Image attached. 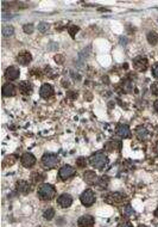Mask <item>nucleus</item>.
<instances>
[{"instance_id":"obj_8","label":"nucleus","mask_w":158,"mask_h":227,"mask_svg":"<svg viewBox=\"0 0 158 227\" xmlns=\"http://www.w3.org/2000/svg\"><path fill=\"white\" fill-rule=\"evenodd\" d=\"M23 166L25 167H32L34 164H36V158H34V155L31 154V153H24L22 155V159H20Z\"/></svg>"},{"instance_id":"obj_25","label":"nucleus","mask_w":158,"mask_h":227,"mask_svg":"<svg viewBox=\"0 0 158 227\" xmlns=\"http://www.w3.org/2000/svg\"><path fill=\"white\" fill-rule=\"evenodd\" d=\"M68 31H69V33H70V36L74 37V36H75V33L79 31V28L75 26V25H72V26H69V28H68Z\"/></svg>"},{"instance_id":"obj_7","label":"nucleus","mask_w":158,"mask_h":227,"mask_svg":"<svg viewBox=\"0 0 158 227\" xmlns=\"http://www.w3.org/2000/svg\"><path fill=\"white\" fill-rule=\"evenodd\" d=\"M94 223H95L94 218L92 215H88V214H87V215H82L79 219V221H77L79 227H93Z\"/></svg>"},{"instance_id":"obj_27","label":"nucleus","mask_w":158,"mask_h":227,"mask_svg":"<svg viewBox=\"0 0 158 227\" xmlns=\"http://www.w3.org/2000/svg\"><path fill=\"white\" fill-rule=\"evenodd\" d=\"M76 165L79 166V167H86V165H87V162H86V159L84 158H79L77 160H76Z\"/></svg>"},{"instance_id":"obj_14","label":"nucleus","mask_w":158,"mask_h":227,"mask_svg":"<svg viewBox=\"0 0 158 227\" xmlns=\"http://www.w3.org/2000/svg\"><path fill=\"white\" fill-rule=\"evenodd\" d=\"M83 179L87 184H95L98 182V176L94 171H86L83 173Z\"/></svg>"},{"instance_id":"obj_18","label":"nucleus","mask_w":158,"mask_h":227,"mask_svg":"<svg viewBox=\"0 0 158 227\" xmlns=\"http://www.w3.org/2000/svg\"><path fill=\"white\" fill-rule=\"evenodd\" d=\"M15 93V90H14V86L12 84H5L3 86V95L5 97H10V96H13Z\"/></svg>"},{"instance_id":"obj_26","label":"nucleus","mask_w":158,"mask_h":227,"mask_svg":"<svg viewBox=\"0 0 158 227\" xmlns=\"http://www.w3.org/2000/svg\"><path fill=\"white\" fill-rule=\"evenodd\" d=\"M107 183H108V178H107V177H102V178L100 179L99 188H100V189H105V186H107Z\"/></svg>"},{"instance_id":"obj_5","label":"nucleus","mask_w":158,"mask_h":227,"mask_svg":"<svg viewBox=\"0 0 158 227\" xmlns=\"http://www.w3.org/2000/svg\"><path fill=\"white\" fill-rule=\"evenodd\" d=\"M126 199L125 194H122V193H111L106 196V199H105V201H106L107 203H111V204H117V203H121V202H124Z\"/></svg>"},{"instance_id":"obj_1","label":"nucleus","mask_w":158,"mask_h":227,"mask_svg":"<svg viewBox=\"0 0 158 227\" xmlns=\"http://www.w3.org/2000/svg\"><path fill=\"white\" fill-rule=\"evenodd\" d=\"M37 195L42 201H51L52 199H55L56 196V190L54 188V185L44 183L42 185H39Z\"/></svg>"},{"instance_id":"obj_13","label":"nucleus","mask_w":158,"mask_h":227,"mask_svg":"<svg viewBox=\"0 0 158 227\" xmlns=\"http://www.w3.org/2000/svg\"><path fill=\"white\" fill-rule=\"evenodd\" d=\"M117 134L120 136V137H130L131 136V129L127 125H118L117 126Z\"/></svg>"},{"instance_id":"obj_16","label":"nucleus","mask_w":158,"mask_h":227,"mask_svg":"<svg viewBox=\"0 0 158 227\" xmlns=\"http://www.w3.org/2000/svg\"><path fill=\"white\" fill-rule=\"evenodd\" d=\"M17 60H18V62H19L20 65L26 66V65H29V63L31 62L32 56H31V54H30V53H27V51H23V53H20V54L18 55Z\"/></svg>"},{"instance_id":"obj_22","label":"nucleus","mask_w":158,"mask_h":227,"mask_svg":"<svg viewBox=\"0 0 158 227\" xmlns=\"http://www.w3.org/2000/svg\"><path fill=\"white\" fill-rule=\"evenodd\" d=\"M13 32H14V29H13V26H11V25H6V26L3 28V36H4V37H10V36H12Z\"/></svg>"},{"instance_id":"obj_23","label":"nucleus","mask_w":158,"mask_h":227,"mask_svg":"<svg viewBox=\"0 0 158 227\" xmlns=\"http://www.w3.org/2000/svg\"><path fill=\"white\" fill-rule=\"evenodd\" d=\"M122 213H124V215L126 216H130V215H133V208L130 206V204H126L124 208H122Z\"/></svg>"},{"instance_id":"obj_33","label":"nucleus","mask_w":158,"mask_h":227,"mask_svg":"<svg viewBox=\"0 0 158 227\" xmlns=\"http://www.w3.org/2000/svg\"><path fill=\"white\" fill-rule=\"evenodd\" d=\"M154 216H156V218H158V208L156 209V212H154Z\"/></svg>"},{"instance_id":"obj_24","label":"nucleus","mask_w":158,"mask_h":227,"mask_svg":"<svg viewBox=\"0 0 158 227\" xmlns=\"http://www.w3.org/2000/svg\"><path fill=\"white\" fill-rule=\"evenodd\" d=\"M38 30H39L41 32H46V31L49 30V24H48V23H44V22L39 23V24H38Z\"/></svg>"},{"instance_id":"obj_28","label":"nucleus","mask_w":158,"mask_h":227,"mask_svg":"<svg viewBox=\"0 0 158 227\" xmlns=\"http://www.w3.org/2000/svg\"><path fill=\"white\" fill-rule=\"evenodd\" d=\"M24 31L26 33H32L33 32V25L32 24H25L24 25Z\"/></svg>"},{"instance_id":"obj_20","label":"nucleus","mask_w":158,"mask_h":227,"mask_svg":"<svg viewBox=\"0 0 158 227\" xmlns=\"http://www.w3.org/2000/svg\"><path fill=\"white\" fill-rule=\"evenodd\" d=\"M43 216H44V219H46V220H51L52 218L55 216V209H54V208H51V207L46 208L45 211H44V213H43Z\"/></svg>"},{"instance_id":"obj_2","label":"nucleus","mask_w":158,"mask_h":227,"mask_svg":"<svg viewBox=\"0 0 158 227\" xmlns=\"http://www.w3.org/2000/svg\"><path fill=\"white\" fill-rule=\"evenodd\" d=\"M107 162V155L102 152H96L89 158V164L95 169H103Z\"/></svg>"},{"instance_id":"obj_17","label":"nucleus","mask_w":158,"mask_h":227,"mask_svg":"<svg viewBox=\"0 0 158 227\" xmlns=\"http://www.w3.org/2000/svg\"><path fill=\"white\" fill-rule=\"evenodd\" d=\"M136 135H137V137L139 139V140L144 141V140H146V139L149 137V132H147V129L145 127L139 126L136 129Z\"/></svg>"},{"instance_id":"obj_21","label":"nucleus","mask_w":158,"mask_h":227,"mask_svg":"<svg viewBox=\"0 0 158 227\" xmlns=\"http://www.w3.org/2000/svg\"><path fill=\"white\" fill-rule=\"evenodd\" d=\"M31 90H32V87H31L30 83L23 81V83L20 84V91H22L24 95H29V93L31 92Z\"/></svg>"},{"instance_id":"obj_19","label":"nucleus","mask_w":158,"mask_h":227,"mask_svg":"<svg viewBox=\"0 0 158 227\" xmlns=\"http://www.w3.org/2000/svg\"><path fill=\"white\" fill-rule=\"evenodd\" d=\"M147 41H149V43H150V44L154 46V44L158 42V35H157V32H154V31H150V32L147 33Z\"/></svg>"},{"instance_id":"obj_6","label":"nucleus","mask_w":158,"mask_h":227,"mask_svg":"<svg viewBox=\"0 0 158 227\" xmlns=\"http://www.w3.org/2000/svg\"><path fill=\"white\" fill-rule=\"evenodd\" d=\"M74 174H75V169H74L73 166H70V165H64V166H62V167L60 169V171H58V176H60V178L63 179V181H67L68 178L73 177Z\"/></svg>"},{"instance_id":"obj_4","label":"nucleus","mask_w":158,"mask_h":227,"mask_svg":"<svg viewBox=\"0 0 158 227\" xmlns=\"http://www.w3.org/2000/svg\"><path fill=\"white\" fill-rule=\"evenodd\" d=\"M80 200H81V203L86 207H91L92 204H94L95 202V195L93 193V190L88 189V190H84L83 193L81 194L80 196Z\"/></svg>"},{"instance_id":"obj_9","label":"nucleus","mask_w":158,"mask_h":227,"mask_svg":"<svg viewBox=\"0 0 158 227\" xmlns=\"http://www.w3.org/2000/svg\"><path fill=\"white\" fill-rule=\"evenodd\" d=\"M133 65H134V68H136V69H138V71H140V72H144V71H146V68H147V65H149V63H147L146 58L138 56V58L134 59Z\"/></svg>"},{"instance_id":"obj_35","label":"nucleus","mask_w":158,"mask_h":227,"mask_svg":"<svg viewBox=\"0 0 158 227\" xmlns=\"http://www.w3.org/2000/svg\"><path fill=\"white\" fill-rule=\"evenodd\" d=\"M138 227H146V226H145V225H139Z\"/></svg>"},{"instance_id":"obj_34","label":"nucleus","mask_w":158,"mask_h":227,"mask_svg":"<svg viewBox=\"0 0 158 227\" xmlns=\"http://www.w3.org/2000/svg\"><path fill=\"white\" fill-rule=\"evenodd\" d=\"M156 152H157V154H158V145L156 146Z\"/></svg>"},{"instance_id":"obj_32","label":"nucleus","mask_w":158,"mask_h":227,"mask_svg":"<svg viewBox=\"0 0 158 227\" xmlns=\"http://www.w3.org/2000/svg\"><path fill=\"white\" fill-rule=\"evenodd\" d=\"M153 107H154V109H156V111H158V99L154 102V104H153Z\"/></svg>"},{"instance_id":"obj_31","label":"nucleus","mask_w":158,"mask_h":227,"mask_svg":"<svg viewBox=\"0 0 158 227\" xmlns=\"http://www.w3.org/2000/svg\"><path fill=\"white\" fill-rule=\"evenodd\" d=\"M152 72H153V75H154V78H157V79H158V63H157V65L153 67Z\"/></svg>"},{"instance_id":"obj_10","label":"nucleus","mask_w":158,"mask_h":227,"mask_svg":"<svg viewBox=\"0 0 158 227\" xmlns=\"http://www.w3.org/2000/svg\"><path fill=\"white\" fill-rule=\"evenodd\" d=\"M15 189H17V191H19L20 194L26 195V194L31 193V184L26 181H18L15 184Z\"/></svg>"},{"instance_id":"obj_3","label":"nucleus","mask_w":158,"mask_h":227,"mask_svg":"<svg viewBox=\"0 0 158 227\" xmlns=\"http://www.w3.org/2000/svg\"><path fill=\"white\" fill-rule=\"evenodd\" d=\"M58 157L56 154H52V153H46L43 155L42 158V164L45 169H54L57 164H58Z\"/></svg>"},{"instance_id":"obj_12","label":"nucleus","mask_w":158,"mask_h":227,"mask_svg":"<svg viewBox=\"0 0 158 227\" xmlns=\"http://www.w3.org/2000/svg\"><path fill=\"white\" fill-rule=\"evenodd\" d=\"M41 97L44 98V99H48L50 98L52 95H54V87H52L50 84H43L42 87H41Z\"/></svg>"},{"instance_id":"obj_15","label":"nucleus","mask_w":158,"mask_h":227,"mask_svg":"<svg viewBox=\"0 0 158 227\" xmlns=\"http://www.w3.org/2000/svg\"><path fill=\"white\" fill-rule=\"evenodd\" d=\"M5 77L8 80H17L19 78V69L15 67H8L5 72Z\"/></svg>"},{"instance_id":"obj_11","label":"nucleus","mask_w":158,"mask_h":227,"mask_svg":"<svg viewBox=\"0 0 158 227\" xmlns=\"http://www.w3.org/2000/svg\"><path fill=\"white\" fill-rule=\"evenodd\" d=\"M57 203L60 204V207L62 208H68L72 206L73 203V197L70 196L69 194H62L58 199H57Z\"/></svg>"},{"instance_id":"obj_29","label":"nucleus","mask_w":158,"mask_h":227,"mask_svg":"<svg viewBox=\"0 0 158 227\" xmlns=\"http://www.w3.org/2000/svg\"><path fill=\"white\" fill-rule=\"evenodd\" d=\"M151 91L153 95H158V83H153L151 86Z\"/></svg>"},{"instance_id":"obj_30","label":"nucleus","mask_w":158,"mask_h":227,"mask_svg":"<svg viewBox=\"0 0 158 227\" xmlns=\"http://www.w3.org/2000/svg\"><path fill=\"white\" fill-rule=\"evenodd\" d=\"M118 227H133V226H132V223H131V222H129V221H124V222H120V223L118 225Z\"/></svg>"}]
</instances>
